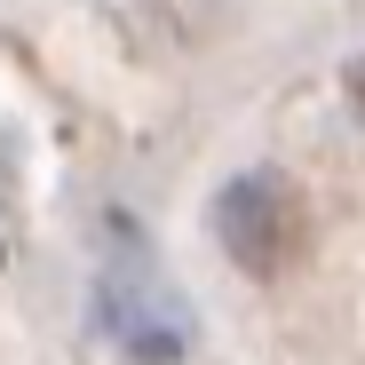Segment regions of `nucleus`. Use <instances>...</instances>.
<instances>
[{"label":"nucleus","mask_w":365,"mask_h":365,"mask_svg":"<svg viewBox=\"0 0 365 365\" xmlns=\"http://www.w3.org/2000/svg\"><path fill=\"white\" fill-rule=\"evenodd\" d=\"M341 88H349V111H357V119H365V56H357V64H349V72H341Z\"/></svg>","instance_id":"2"},{"label":"nucleus","mask_w":365,"mask_h":365,"mask_svg":"<svg viewBox=\"0 0 365 365\" xmlns=\"http://www.w3.org/2000/svg\"><path fill=\"white\" fill-rule=\"evenodd\" d=\"M215 238H222V255H230L238 270L286 278L302 255H310V207H302V191H294L278 167H255V175L222 182V199H215Z\"/></svg>","instance_id":"1"}]
</instances>
